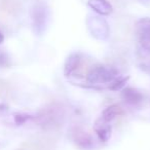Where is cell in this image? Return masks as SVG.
Here are the masks:
<instances>
[{
	"label": "cell",
	"instance_id": "cell-1",
	"mask_svg": "<svg viewBox=\"0 0 150 150\" xmlns=\"http://www.w3.org/2000/svg\"><path fill=\"white\" fill-rule=\"evenodd\" d=\"M118 76V72L113 67L97 65L86 74V82L93 88H108L109 84Z\"/></svg>",
	"mask_w": 150,
	"mask_h": 150
},
{
	"label": "cell",
	"instance_id": "cell-16",
	"mask_svg": "<svg viewBox=\"0 0 150 150\" xmlns=\"http://www.w3.org/2000/svg\"><path fill=\"white\" fill-rule=\"evenodd\" d=\"M8 65V58L5 54H0V66H6Z\"/></svg>",
	"mask_w": 150,
	"mask_h": 150
},
{
	"label": "cell",
	"instance_id": "cell-15",
	"mask_svg": "<svg viewBox=\"0 0 150 150\" xmlns=\"http://www.w3.org/2000/svg\"><path fill=\"white\" fill-rule=\"evenodd\" d=\"M29 118H31V117L29 116V115H26V114H17L15 116V121L17 125H23V123H25L26 121L28 120Z\"/></svg>",
	"mask_w": 150,
	"mask_h": 150
},
{
	"label": "cell",
	"instance_id": "cell-11",
	"mask_svg": "<svg viewBox=\"0 0 150 150\" xmlns=\"http://www.w3.org/2000/svg\"><path fill=\"white\" fill-rule=\"evenodd\" d=\"M123 113L125 112H123L122 108H120L118 105H111V106L107 107V108L103 111L102 116L101 117H102L105 121L109 122V121L115 119L116 117L121 116Z\"/></svg>",
	"mask_w": 150,
	"mask_h": 150
},
{
	"label": "cell",
	"instance_id": "cell-17",
	"mask_svg": "<svg viewBox=\"0 0 150 150\" xmlns=\"http://www.w3.org/2000/svg\"><path fill=\"white\" fill-rule=\"evenodd\" d=\"M3 40H4V36H3V34L0 32V43H2Z\"/></svg>",
	"mask_w": 150,
	"mask_h": 150
},
{
	"label": "cell",
	"instance_id": "cell-6",
	"mask_svg": "<svg viewBox=\"0 0 150 150\" xmlns=\"http://www.w3.org/2000/svg\"><path fill=\"white\" fill-rule=\"evenodd\" d=\"M47 9L45 5L37 4L34 6L32 11V22H33V29L37 34H41L44 31L47 23Z\"/></svg>",
	"mask_w": 150,
	"mask_h": 150
},
{
	"label": "cell",
	"instance_id": "cell-3",
	"mask_svg": "<svg viewBox=\"0 0 150 150\" xmlns=\"http://www.w3.org/2000/svg\"><path fill=\"white\" fill-rule=\"evenodd\" d=\"M86 25L88 31L94 38L101 41H104L109 38L110 28L104 18L98 16H88L86 19Z\"/></svg>",
	"mask_w": 150,
	"mask_h": 150
},
{
	"label": "cell",
	"instance_id": "cell-9",
	"mask_svg": "<svg viewBox=\"0 0 150 150\" xmlns=\"http://www.w3.org/2000/svg\"><path fill=\"white\" fill-rule=\"evenodd\" d=\"M88 5L100 16H109L113 11V7L106 0H88Z\"/></svg>",
	"mask_w": 150,
	"mask_h": 150
},
{
	"label": "cell",
	"instance_id": "cell-7",
	"mask_svg": "<svg viewBox=\"0 0 150 150\" xmlns=\"http://www.w3.org/2000/svg\"><path fill=\"white\" fill-rule=\"evenodd\" d=\"M80 65H81V57H80V54H77V52L71 54L65 61L64 75L67 77L71 76L77 71V69L80 68Z\"/></svg>",
	"mask_w": 150,
	"mask_h": 150
},
{
	"label": "cell",
	"instance_id": "cell-8",
	"mask_svg": "<svg viewBox=\"0 0 150 150\" xmlns=\"http://www.w3.org/2000/svg\"><path fill=\"white\" fill-rule=\"evenodd\" d=\"M95 132L98 135L99 139H100L101 142H107L111 137V125H109L107 121H105L104 119L101 117L95 123Z\"/></svg>",
	"mask_w": 150,
	"mask_h": 150
},
{
	"label": "cell",
	"instance_id": "cell-13",
	"mask_svg": "<svg viewBox=\"0 0 150 150\" xmlns=\"http://www.w3.org/2000/svg\"><path fill=\"white\" fill-rule=\"evenodd\" d=\"M0 8L1 11H6V13H11L16 9V1L15 0H1Z\"/></svg>",
	"mask_w": 150,
	"mask_h": 150
},
{
	"label": "cell",
	"instance_id": "cell-10",
	"mask_svg": "<svg viewBox=\"0 0 150 150\" xmlns=\"http://www.w3.org/2000/svg\"><path fill=\"white\" fill-rule=\"evenodd\" d=\"M121 98L125 100V103L129 105H137L142 102L143 95L138 90L133 88H125L121 92Z\"/></svg>",
	"mask_w": 150,
	"mask_h": 150
},
{
	"label": "cell",
	"instance_id": "cell-4",
	"mask_svg": "<svg viewBox=\"0 0 150 150\" xmlns=\"http://www.w3.org/2000/svg\"><path fill=\"white\" fill-rule=\"evenodd\" d=\"M136 33L142 48L150 52V18H142L137 22Z\"/></svg>",
	"mask_w": 150,
	"mask_h": 150
},
{
	"label": "cell",
	"instance_id": "cell-14",
	"mask_svg": "<svg viewBox=\"0 0 150 150\" xmlns=\"http://www.w3.org/2000/svg\"><path fill=\"white\" fill-rule=\"evenodd\" d=\"M11 93V84L7 81H5V80L0 78V97H2V98L8 97Z\"/></svg>",
	"mask_w": 150,
	"mask_h": 150
},
{
	"label": "cell",
	"instance_id": "cell-2",
	"mask_svg": "<svg viewBox=\"0 0 150 150\" xmlns=\"http://www.w3.org/2000/svg\"><path fill=\"white\" fill-rule=\"evenodd\" d=\"M64 117V111L59 105L52 104L42 108L35 116L34 120L44 129H54L60 127Z\"/></svg>",
	"mask_w": 150,
	"mask_h": 150
},
{
	"label": "cell",
	"instance_id": "cell-5",
	"mask_svg": "<svg viewBox=\"0 0 150 150\" xmlns=\"http://www.w3.org/2000/svg\"><path fill=\"white\" fill-rule=\"evenodd\" d=\"M72 140L78 148L83 150L93 149L95 147V139L88 132L81 127H75L72 131Z\"/></svg>",
	"mask_w": 150,
	"mask_h": 150
},
{
	"label": "cell",
	"instance_id": "cell-12",
	"mask_svg": "<svg viewBox=\"0 0 150 150\" xmlns=\"http://www.w3.org/2000/svg\"><path fill=\"white\" fill-rule=\"evenodd\" d=\"M129 76H117L110 84H109L108 88L111 91H119L121 88H123V86H125V83L129 80Z\"/></svg>",
	"mask_w": 150,
	"mask_h": 150
}]
</instances>
